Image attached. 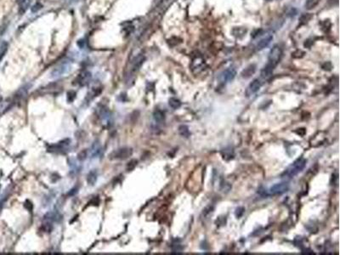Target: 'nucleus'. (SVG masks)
Listing matches in <instances>:
<instances>
[{"mask_svg":"<svg viewBox=\"0 0 340 255\" xmlns=\"http://www.w3.org/2000/svg\"><path fill=\"white\" fill-rule=\"evenodd\" d=\"M307 160L305 158H298L295 162H293L291 165L288 166L284 173H282V176H286L288 178H292L300 173L306 165Z\"/></svg>","mask_w":340,"mask_h":255,"instance_id":"nucleus-1","label":"nucleus"},{"mask_svg":"<svg viewBox=\"0 0 340 255\" xmlns=\"http://www.w3.org/2000/svg\"><path fill=\"white\" fill-rule=\"evenodd\" d=\"M133 153V150L129 147H122L119 149L113 150L112 153L109 155L110 159H117V160H125Z\"/></svg>","mask_w":340,"mask_h":255,"instance_id":"nucleus-2","label":"nucleus"},{"mask_svg":"<svg viewBox=\"0 0 340 255\" xmlns=\"http://www.w3.org/2000/svg\"><path fill=\"white\" fill-rule=\"evenodd\" d=\"M289 187H290V185L288 182H281V183L275 184L269 189V195H282L289 190Z\"/></svg>","mask_w":340,"mask_h":255,"instance_id":"nucleus-3","label":"nucleus"},{"mask_svg":"<svg viewBox=\"0 0 340 255\" xmlns=\"http://www.w3.org/2000/svg\"><path fill=\"white\" fill-rule=\"evenodd\" d=\"M281 55H282V51H281V49L280 47L277 46V45L274 46L269 53V57H268L269 63L272 64L273 66L276 67L280 61Z\"/></svg>","mask_w":340,"mask_h":255,"instance_id":"nucleus-4","label":"nucleus"},{"mask_svg":"<svg viewBox=\"0 0 340 255\" xmlns=\"http://www.w3.org/2000/svg\"><path fill=\"white\" fill-rule=\"evenodd\" d=\"M235 75H236V71L234 68H227L226 70L223 71L220 74L219 80L223 83H229V82H231L232 80L235 78Z\"/></svg>","mask_w":340,"mask_h":255,"instance_id":"nucleus-5","label":"nucleus"},{"mask_svg":"<svg viewBox=\"0 0 340 255\" xmlns=\"http://www.w3.org/2000/svg\"><path fill=\"white\" fill-rule=\"evenodd\" d=\"M260 87H261V82H260V80H258V79H254V80L249 83V85L247 86V89H246V91H245V94H246V96H247V97H251L252 95H254V94H256L258 90H259Z\"/></svg>","mask_w":340,"mask_h":255,"instance_id":"nucleus-6","label":"nucleus"},{"mask_svg":"<svg viewBox=\"0 0 340 255\" xmlns=\"http://www.w3.org/2000/svg\"><path fill=\"white\" fill-rule=\"evenodd\" d=\"M70 66L67 63H63L60 64V66L56 67L51 72V77L52 78H60L64 74L67 73L68 71H70Z\"/></svg>","mask_w":340,"mask_h":255,"instance_id":"nucleus-7","label":"nucleus"},{"mask_svg":"<svg viewBox=\"0 0 340 255\" xmlns=\"http://www.w3.org/2000/svg\"><path fill=\"white\" fill-rule=\"evenodd\" d=\"M91 80V73L89 71H82L80 74H78L77 78V82L80 86H85L88 85L89 83Z\"/></svg>","mask_w":340,"mask_h":255,"instance_id":"nucleus-8","label":"nucleus"},{"mask_svg":"<svg viewBox=\"0 0 340 255\" xmlns=\"http://www.w3.org/2000/svg\"><path fill=\"white\" fill-rule=\"evenodd\" d=\"M145 56L143 55L142 54H139L137 56H135L134 58V60L132 61V72H136L138 71L139 69L140 68V67L142 66V64L145 61Z\"/></svg>","mask_w":340,"mask_h":255,"instance_id":"nucleus-9","label":"nucleus"},{"mask_svg":"<svg viewBox=\"0 0 340 255\" xmlns=\"http://www.w3.org/2000/svg\"><path fill=\"white\" fill-rule=\"evenodd\" d=\"M69 144H70V139H64V140L58 142L55 145H53L51 148H49V151H57V152H60L61 150H63L65 148H67L69 146Z\"/></svg>","mask_w":340,"mask_h":255,"instance_id":"nucleus-10","label":"nucleus"},{"mask_svg":"<svg viewBox=\"0 0 340 255\" xmlns=\"http://www.w3.org/2000/svg\"><path fill=\"white\" fill-rule=\"evenodd\" d=\"M272 39H273L272 35H270V34L266 35V37L262 38L258 42V44H257V45H256V48H257L258 50H261V49H265V48H266V47L270 44V42L272 41Z\"/></svg>","mask_w":340,"mask_h":255,"instance_id":"nucleus-11","label":"nucleus"},{"mask_svg":"<svg viewBox=\"0 0 340 255\" xmlns=\"http://www.w3.org/2000/svg\"><path fill=\"white\" fill-rule=\"evenodd\" d=\"M276 67L275 66H273L272 64H270L268 62V64L266 65L265 67L262 69L261 71V77L263 78L267 79L269 78V77L272 74L273 71H274V68Z\"/></svg>","mask_w":340,"mask_h":255,"instance_id":"nucleus-12","label":"nucleus"},{"mask_svg":"<svg viewBox=\"0 0 340 255\" xmlns=\"http://www.w3.org/2000/svg\"><path fill=\"white\" fill-rule=\"evenodd\" d=\"M19 5V12L21 15H23L27 10L31 4V0H16Z\"/></svg>","mask_w":340,"mask_h":255,"instance_id":"nucleus-13","label":"nucleus"},{"mask_svg":"<svg viewBox=\"0 0 340 255\" xmlns=\"http://www.w3.org/2000/svg\"><path fill=\"white\" fill-rule=\"evenodd\" d=\"M153 118L155 122L158 124H162L164 123L165 115L162 111L157 109L153 112Z\"/></svg>","mask_w":340,"mask_h":255,"instance_id":"nucleus-14","label":"nucleus"},{"mask_svg":"<svg viewBox=\"0 0 340 255\" xmlns=\"http://www.w3.org/2000/svg\"><path fill=\"white\" fill-rule=\"evenodd\" d=\"M96 180H97V173L95 170H92L89 173V174L87 175V182L90 185H94L96 183Z\"/></svg>","mask_w":340,"mask_h":255,"instance_id":"nucleus-15","label":"nucleus"},{"mask_svg":"<svg viewBox=\"0 0 340 255\" xmlns=\"http://www.w3.org/2000/svg\"><path fill=\"white\" fill-rule=\"evenodd\" d=\"M168 105L174 110H177L181 106V102L179 100H178L177 98L172 97L168 100Z\"/></svg>","mask_w":340,"mask_h":255,"instance_id":"nucleus-16","label":"nucleus"},{"mask_svg":"<svg viewBox=\"0 0 340 255\" xmlns=\"http://www.w3.org/2000/svg\"><path fill=\"white\" fill-rule=\"evenodd\" d=\"M254 71H255V66L250 65L249 67L245 68V70H243V71L242 72V76L243 78H249L252 74H254Z\"/></svg>","mask_w":340,"mask_h":255,"instance_id":"nucleus-17","label":"nucleus"},{"mask_svg":"<svg viewBox=\"0 0 340 255\" xmlns=\"http://www.w3.org/2000/svg\"><path fill=\"white\" fill-rule=\"evenodd\" d=\"M179 135H181L182 137H185V138H188V137L191 135V133H190V130H189V128L187 127L186 125H181V126H179Z\"/></svg>","mask_w":340,"mask_h":255,"instance_id":"nucleus-18","label":"nucleus"},{"mask_svg":"<svg viewBox=\"0 0 340 255\" xmlns=\"http://www.w3.org/2000/svg\"><path fill=\"white\" fill-rule=\"evenodd\" d=\"M319 0H307L305 3V8L307 10H311L318 4Z\"/></svg>","mask_w":340,"mask_h":255,"instance_id":"nucleus-19","label":"nucleus"},{"mask_svg":"<svg viewBox=\"0 0 340 255\" xmlns=\"http://www.w3.org/2000/svg\"><path fill=\"white\" fill-rule=\"evenodd\" d=\"M101 152V145L98 142H95L92 147V156H98Z\"/></svg>","mask_w":340,"mask_h":255,"instance_id":"nucleus-20","label":"nucleus"},{"mask_svg":"<svg viewBox=\"0 0 340 255\" xmlns=\"http://www.w3.org/2000/svg\"><path fill=\"white\" fill-rule=\"evenodd\" d=\"M87 158V150L83 149V150H80L78 153V159L79 161H83L85 160Z\"/></svg>","mask_w":340,"mask_h":255,"instance_id":"nucleus-21","label":"nucleus"},{"mask_svg":"<svg viewBox=\"0 0 340 255\" xmlns=\"http://www.w3.org/2000/svg\"><path fill=\"white\" fill-rule=\"evenodd\" d=\"M137 163H138L137 160H131V161L128 163L127 166H126V169H127L128 171H131V170H133V169H135V167H136Z\"/></svg>","mask_w":340,"mask_h":255,"instance_id":"nucleus-22","label":"nucleus"},{"mask_svg":"<svg viewBox=\"0 0 340 255\" xmlns=\"http://www.w3.org/2000/svg\"><path fill=\"white\" fill-rule=\"evenodd\" d=\"M67 98L68 102H72L74 101L75 98H76V93H75L74 91H69L67 93Z\"/></svg>","mask_w":340,"mask_h":255,"instance_id":"nucleus-23","label":"nucleus"},{"mask_svg":"<svg viewBox=\"0 0 340 255\" xmlns=\"http://www.w3.org/2000/svg\"><path fill=\"white\" fill-rule=\"evenodd\" d=\"M42 8H43V5H42L41 4H39V3H37V4H34L33 6H32L31 10H32V13H36V12H37L38 10H40Z\"/></svg>","mask_w":340,"mask_h":255,"instance_id":"nucleus-24","label":"nucleus"},{"mask_svg":"<svg viewBox=\"0 0 340 255\" xmlns=\"http://www.w3.org/2000/svg\"><path fill=\"white\" fill-rule=\"evenodd\" d=\"M244 208L243 207H238L237 209H236V211H235V216L237 218H240L242 215L243 214V213H244Z\"/></svg>","mask_w":340,"mask_h":255,"instance_id":"nucleus-25","label":"nucleus"},{"mask_svg":"<svg viewBox=\"0 0 340 255\" xmlns=\"http://www.w3.org/2000/svg\"><path fill=\"white\" fill-rule=\"evenodd\" d=\"M266 1H272V0H266Z\"/></svg>","mask_w":340,"mask_h":255,"instance_id":"nucleus-26","label":"nucleus"}]
</instances>
